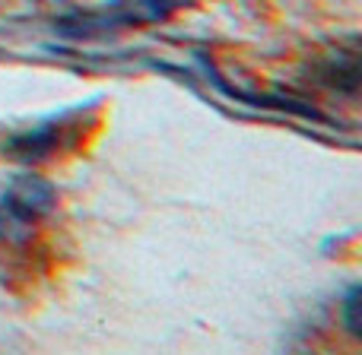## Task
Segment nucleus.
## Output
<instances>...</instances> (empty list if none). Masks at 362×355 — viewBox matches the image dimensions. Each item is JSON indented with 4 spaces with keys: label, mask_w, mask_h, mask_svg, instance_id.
Instances as JSON below:
<instances>
[{
    "label": "nucleus",
    "mask_w": 362,
    "mask_h": 355,
    "mask_svg": "<svg viewBox=\"0 0 362 355\" xmlns=\"http://www.w3.org/2000/svg\"><path fill=\"white\" fill-rule=\"evenodd\" d=\"M95 108L99 105H86V108L76 105L61 114H51V118L38 121L32 127L13 131L10 137L0 140V156L35 169V165L51 162V159L64 156V152H74L83 143L86 127L95 124Z\"/></svg>",
    "instance_id": "f257e3e1"
},
{
    "label": "nucleus",
    "mask_w": 362,
    "mask_h": 355,
    "mask_svg": "<svg viewBox=\"0 0 362 355\" xmlns=\"http://www.w3.org/2000/svg\"><path fill=\"white\" fill-rule=\"evenodd\" d=\"M112 10L105 16H80L74 23H61V29L67 35L86 38L93 32H108L118 25H144V23H159V19L172 16L175 10H181L191 0H108Z\"/></svg>",
    "instance_id": "f03ea898"
},
{
    "label": "nucleus",
    "mask_w": 362,
    "mask_h": 355,
    "mask_svg": "<svg viewBox=\"0 0 362 355\" xmlns=\"http://www.w3.org/2000/svg\"><path fill=\"white\" fill-rule=\"evenodd\" d=\"M359 299H362L359 289H350V295H346V301H344V318H346V327H350L353 337H359V333H362V324H359Z\"/></svg>",
    "instance_id": "7ed1b4c3"
}]
</instances>
